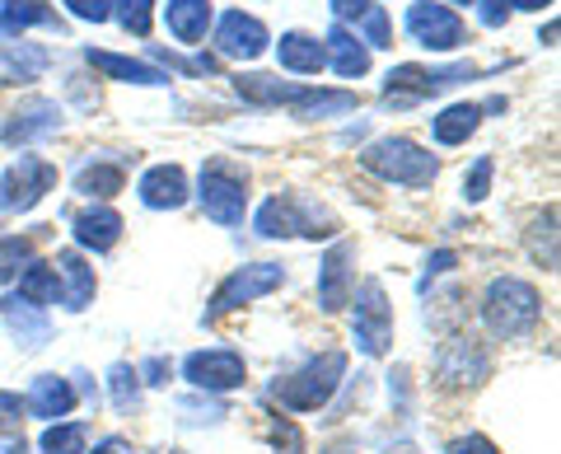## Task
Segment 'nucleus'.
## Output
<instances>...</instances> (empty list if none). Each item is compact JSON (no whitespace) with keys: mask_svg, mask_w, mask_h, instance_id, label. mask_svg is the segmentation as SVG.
Returning <instances> with one entry per match:
<instances>
[{"mask_svg":"<svg viewBox=\"0 0 561 454\" xmlns=\"http://www.w3.org/2000/svg\"><path fill=\"white\" fill-rule=\"evenodd\" d=\"M234 94L253 109H290V117L313 122V117H337V113H356L360 109V94L351 90H319V84H295V80H280V76H234Z\"/></svg>","mask_w":561,"mask_h":454,"instance_id":"1","label":"nucleus"},{"mask_svg":"<svg viewBox=\"0 0 561 454\" xmlns=\"http://www.w3.org/2000/svg\"><path fill=\"white\" fill-rule=\"evenodd\" d=\"M253 230L262 239H332L342 225L323 202L300 197V192H272V197L257 206Z\"/></svg>","mask_w":561,"mask_h":454,"instance_id":"2","label":"nucleus"},{"mask_svg":"<svg viewBox=\"0 0 561 454\" xmlns=\"http://www.w3.org/2000/svg\"><path fill=\"white\" fill-rule=\"evenodd\" d=\"M538 319H542V295L534 282H524V276H496V282L482 291V324L491 338L515 342L524 333H534Z\"/></svg>","mask_w":561,"mask_h":454,"instance_id":"3","label":"nucleus"},{"mask_svg":"<svg viewBox=\"0 0 561 454\" xmlns=\"http://www.w3.org/2000/svg\"><path fill=\"white\" fill-rule=\"evenodd\" d=\"M360 164L370 169L375 179L398 183V188H431L440 179V160H435L426 146H416L412 136H379V141L360 150Z\"/></svg>","mask_w":561,"mask_h":454,"instance_id":"4","label":"nucleus"},{"mask_svg":"<svg viewBox=\"0 0 561 454\" xmlns=\"http://www.w3.org/2000/svg\"><path fill=\"white\" fill-rule=\"evenodd\" d=\"M346 379V352H319L309 356L295 375H280L272 384V398L290 412H319Z\"/></svg>","mask_w":561,"mask_h":454,"instance_id":"5","label":"nucleus"},{"mask_svg":"<svg viewBox=\"0 0 561 454\" xmlns=\"http://www.w3.org/2000/svg\"><path fill=\"white\" fill-rule=\"evenodd\" d=\"M197 202H202V212L210 220L225 225V230L243 225V212H249V169L225 160V155L206 160L202 179H197Z\"/></svg>","mask_w":561,"mask_h":454,"instance_id":"6","label":"nucleus"},{"mask_svg":"<svg viewBox=\"0 0 561 454\" xmlns=\"http://www.w3.org/2000/svg\"><path fill=\"white\" fill-rule=\"evenodd\" d=\"M491 347L472 333H449L440 347H435V384L449 394L478 389V384L491 379Z\"/></svg>","mask_w":561,"mask_h":454,"instance_id":"7","label":"nucleus"},{"mask_svg":"<svg viewBox=\"0 0 561 454\" xmlns=\"http://www.w3.org/2000/svg\"><path fill=\"white\" fill-rule=\"evenodd\" d=\"M280 286H286V268H280V263H249V268H234V272L216 286V295H210V305H206V314H202V324H216V319H225V314H234V309H243V305H253V300H262V295H272V291H280Z\"/></svg>","mask_w":561,"mask_h":454,"instance_id":"8","label":"nucleus"},{"mask_svg":"<svg viewBox=\"0 0 561 454\" xmlns=\"http://www.w3.org/2000/svg\"><path fill=\"white\" fill-rule=\"evenodd\" d=\"M356 295V309H351V333H356V347L365 356H389L393 352V305L389 295H383V282L370 276V282H360Z\"/></svg>","mask_w":561,"mask_h":454,"instance_id":"9","label":"nucleus"},{"mask_svg":"<svg viewBox=\"0 0 561 454\" xmlns=\"http://www.w3.org/2000/svg\"><path fill=\"white\" fill-rule=\"evenodd\" d=\"M51 188H57V164L38 160V155H20L14 164L0 169V212L24 216L47 197Z\"/></svg>","mask_w":561,"mask_h":454,"instance_id":"10","label":"nucleus"},{"mask_svg":"<svg viewBox=\"0 0 561 454\" xmlns=\"http://www.w3.org/2000/svg\"><path fill=\"white\" fill-rule=\"evenodd\" d=\"M478 76V66L472 61H454V66H393L389 76H383V94L398 99V103H416V99H431V94H445L454 84H463Z\"/></svg>","mask_w":561,"mask_h":454,"instance_id":"11","label":"nucleus"},{"mask_svg":"<svg viewBox=\"0 0 561 454\" xmlns=\"http://www.w3.org/2000/svg\"><path fill=\"white\" fill-rule=\"evenodd\" d=\"M61 127H66L61 103L57 99H43V94H28V99L14 103L5 122H0V141L14 146V150H28V146L47 141V136H57Z\"/></svg>","mask_w":561,"mask_h":454,"instance_id":"12","label":"nucleus"},{"mask_svg":"<svg viewBox=\"0 0 561 454\" xmlns=\"http://www.w3.org/2000/svg\"><path fill=\"white\" fill-rule=\"evenodd\" d=\"M408 33H412V43H421L426 52H459L468 43V29L459 20V10L440 5V0H412Z\"/></svg>","mask_w":561,"mask_h":454,"instance_id":"13","label":"nucleus"},{"mask_svg":"<svg viewBox=\"0 0 561 454\" xmlns=\"http://www.w3.org/2000/svg\"><path fill=\"white\" fill-rule=\"evenodd\" d=\"M183 379L206 394H234L249 379V365H243L234 347H210V352H192L183 361Z\"/></svg>","mask_w":561,"mask_h":454,"instance_id":"14","label":"nucleus"},{"mask_svg":"<svg viewBox=\"0 0 561 454\" xmlns=\"http://www.w3.org/2000/svg\"><path fill=\"white\" fill-rule=\"evenodd\" d=\"M216 57L225 61H257L262 52L272 47V33L257 14H243V10H225L220 24H216Z\"/></svg>","mask_w":561,"mask_h":454,"instance_id":"15","label":"nucleus"},{"mask_svg":"<svg viewBox=\"0 0 561 454\" xmlns=\"http://www.w3.org/2000/svg\"><path fill=\"white\" fill-rule=\"evenodd\" d=\"M351 291H356V243L337 239L323 253V263H319V309L323 314L346 309L351 305Z\"/></svg>","mask_w":561,"mask_h":454,"instance_id":"16","label":"nucleus"},{"mask_svg":"<svg viewBox=\"0 0 561 454\" xmlns=\"http://www.w3.org/2000/svg\"><path fill=\"white\" fill-rule=\"evenodd\" d=\"M51 272H57V300H61L70 314L90 309L99 282H94V268L84 263L76 249H61L57 258H51Z\"/></svg>","mask_w":561,"mask_h":454,"instance_id":"17","label":"nucleus"},{"mask_svg":"<svg viewBox=\"0 0 561 454\" xmlns=\"http://www.w3.org/2000/svg\"><path fill=\"white\" fill-rule=\"evenodd\" d=\"M51 66V52L24 38H0V84H33Z\"/></svg>","mask_w":561,"mask_h":454,"instance_id":"18","label":"nucleus"},{"mask_svg":"<svg viewBox=\"0 0 561 454\" xmlns=\"http://www.w3.org/2000/svg\"><path fill=\"white\" fill-rule=\"evenodd\" d=\"M136 192L150 212H179L187 202V173H183V164H154V169L140 173Z\"/></svg>","mask_w":561,"mask_h":454,"instance_id":"19","label":"nucleus"},{"mask_svg":"<svg viewBox=\"0 0 561 454\" xmlns=\"http://www.w3.org/2000/svg\"><path fill=\"white\" fill-rule=\"evenodd\" d=\"M84 61L94 66V71H103L108 80H122V84H146V90H160V84H169L173 76L160 71L154 61H136V57H117V52H103V47H84Z\"/></svg>","mask_w":561,"mask_h":454,"instance_id":"20","label":"nucleus"},{"mask_svg":"<svg viewBox=\"0 0 561 454\" xmlns=\"http://www.w3.org/2000/svg\"><path fill=\"white\" fill-rule=\"evenodd\" d=\"M70 235H76L80 249H94V253H108L113 243L122 239V216L113 212L108 202H94L84 212L70 216Z\"/></svg>","mask_w":561,"mask_h":454,"instance_id":"21","label":"nucleus"},{"mask_svg":"<svg viewBox=\"0 0 561 454\" xmlns=\"http://www.w3.org/2000/svg\"><path fill=\"white\" fill-rule=\"evenodd\" d=\"M76 384L61 379V375H38L28 384V394H24V412L28 417H38V422H57V417H66L70 408H76Z\"/></svg>","mask_w":561,"mask_h":454,"instance_id":"22","label":"nucleus"},{"mask_svg":"<svg viewBox=\"0 0 561 454\" xmlns=\"http://www.w3.org/2000/svg\"><path fill=\"white\" fill-rule=\"evenodd\" d=\"M276 61H280V71H290V76H319L328 66V52L313 33L290 29V33H280V43H276Z\"/></svg>","mask_w":561,"mask_h":454,"instance_id":"23","label":"nucleus"},{"mask_svg":"<svg viewBox=\"0 0 561 454\" xmlns=\"http://www.w3.org/2000/svg\"><path fill=\"white\" fill-rule=\"evenodd\" d=\"M323 52H328V66H332V71H337L342 80H360L365 71H370V47H365L346 24H332V29H328Z\"/></svg>","mask_w":561,"mask_h":454,"instance_id":"24","label":"nucleus"},{"mask_svg":"<svg viewBox=\"0 0 561 454\" xmlns=\"http://www.w3.org/2000/svg\"><path fill=\"white\" fill-rule=\"evenodd\" d=\"M24 29H66L47 0H0V38H24Z\"/></svg>","mask_w":561,"mask_h":454,"instance_id":"25","label":"nucleus"},{"mask_svg":"<svg viewBox=\"0 0 561 454\" xmlns=\"http://www.w3.org/2000/svg\"><path fill=\"white\" fill-rule=\"evenodd\" d=\"M0 319H5L10 338H20L24 347H43L51 338V324H47V309H38L24 295H5L0 300Z\"/></svg>","mask_w":561,"mask_h":454,"instance_id":"26","label":"nucleus"},{"mask_svg":"<svg viewBox=\"0 0 561 454\" xmlns=\"http://www.w3.org/2000/svg\"><path fill=\"white\" fill-rule=\"evenodd\" d=\"M127 188V164L122 160H84L80 173H76V192L80 197H90V202H108L117 197V192Z\"/></svg>","mask_w":561,"mask_h":454,"instance_id":"27","label":"nucleus"},{"mask_svg":"<svg viewBox=\"0 0 561 454\" xmlns=\"http://www.w3.org/2000/svg\"><path fill=\"white\" fill-rule=\"evenodd\" d=\"M210 14H216L210 10V0H169L164 24L183 47H197L206 38V29H210Z\"/></svg>","mask_w":561,"mask_h":454,"instance_id":"28","label":"nucleus"},{"mask_svg":"<svg viewBox=\"0 0 561 454\" xmlns=\"http://www.w3.org/2000/svg\"><path fill=\"white\" fill-rule=\"evenodd\" d=\"M478 127H482V103H449V109L431 117V136L440 146H463Z\"/></svg>","mask_w":561,"mask_h":454,"instance_id":"29","label":"nucleus"},{"mask_svg":"<svg viewBox=\"0 0 561 454\" xmlns=\"http://www.w3.org/2000/svg\"><path fill=\"white\" fill-rule=\"evenodd\" d=\"M524 243H529V258L542 272H557V206H542V212L529 220Z\"/></svg>","mask_w":561,"mask_h":454,"instance_id":"30","label":"nucleus"},{"mask_svg":"<svg viewBox=\"0 0 561 454\" xmlns=\"http://www.w3.org/2000/svg\"><path fill=\"white\" fill-rule=\"evenodd\" d=\"M38 239L33 235H5L0 239V286H10V282H20V272L28 263H38Z\"/></svg>","mask_w":561,"mask_h":454,"instance_id":"31","label":"nucleus"},{"mask_svg":"<svg viewBox=\"0 0 561 454\" xmlns=\"http://www.w3.org/2000/svg\"><path fill=\"white\" fill-rule=\"evenodd\" d=\"M43 454H90V427L84 422H51L38 441Z\"/></svg>","mask_w":561,"mask_h":454,"instance_id":"32","label":"nucleus"},{"mask_svg":"<svg viewBox=\"0 0 561 454\" xmlns=\"http://www.w3.org/2000/svg\"><path fill=\"white\" fill-rule=\"evenodd\" d=\"M20 295H24V300H33L38 309L57 305V272H51V263H28L20 272Z\"/></svg>","mask_w":561,"mask_h":454,"instance_id":"33","label":"nucleus"},{"mask_svg":"<svg viewBox=\"0 0 561 454\" xmlns=\"http://www.w3.org/2000/svg\"><path fill=\"white\" fill-rule=\"evenodd\" d=\"M108 394H113L117 412H136L140 408V375H136V365H127V361L113 365V371H108Z\"/></svg>","mask_w":561,"mask_h":454,"instance_id":"34","label":"nucleus"},{"mask_svg":"<svg viewBox=\"0 0 561 454\" xmlns=\"http://www.w3.org/2000/svg\"><path fill=\"white\" fill-rule=\"evenodd\" d=\"M113 20L131 33V38H150V24H154V0H117L113 5Z\"/></svg>","mask_w":561,"mask_h":454,"instance_id":"35","label":"nucleus"},{"mask_svg":"<svg viewBox=\"0 0 561 454\" xmlns=\"http://www.w3.org/2000/svg\"><path fill=\"white\" fill-rule=\"evenodd\" d=\"M356 29H360V43H370V47H393V24H389V10L383 5H370L356 20Z\"/></svg>","mask_w":561,"mask_h":454,"instance_id":"36","label":"nucleus"},{"mask_svg":"<svg viewBox=\"0 0 561 454\" xmlns=\"http://www.w3.org/2000/svg\"><path fill=\"white\" fill-rule=\"evenodd\" d=\"M491 173H496V160H491V155H478V160H472V169L463 173V202H468V206H478L486 192H491Z\"/></svg>","mask_w":561,"mask_h":454,"instance_id":"37","label":"nucleus"},{"mask_svg":"<svg viewBox=\"0 0 561 454\" xmlns=\"http://www.w3.org/2000/svg\"><path fill=\"white\" fill-rule=\"evenodd\" d=\"M272 445L276 454H305V431L290 417H272Z\"/></svg>","mask_w":561,"mask_h":454,"instance_id":"38","label":"nucleus"},{"mask_svg":"<svg viewBox=\"0 0 561 454\" xmlns=\"http://www.w3.org/2000/svg\"><path fill=\"white\" fill-rule=\"evenodd\" d=\"M24 427V398L20 394H10V389H0V435L5 441H14Z\"/></svg>","mask_w":561,"mask_h":454,"instance_id":"39","label":"nucleus"},{"mask_svg":"<svg viewBox=\"0 0 561 454\" xmlns=\"http://www.w3.org/2000/svg\"><path fill=\"white\" fill-rule=\"evenodd\" d=\"M61 5L76 14V20H84V24H108L117 0H61Z\"/></svg>","mask_w":561,"mask_h":454,"instance_id":"40","label":"nucleus"},{"mask_svg":"<svg viewBox=\"0 0 561 454\" xmlns=\"http://www.w3.org/2000/svg\"><path fill=\"white\" fill-rule=\"evenodd\" d=\"M478 5V20L486 29H501L505 20H511V10H515V0H472Z\"/></svg>","mask_w":561,"mask_h":454,"instance_id":"41","label":"nucleus"},{"mask_svg":"<svg viewBox=\"0 0 561 454\" xmlns=\"http://www.w3.org/2000/svg\"><path fill=\"white\" fill-rule=\"evenodd\" d=\"M140 384H154V389H164V384H169V375H173V365L164 361V356H150L146 365H140Z\"/></svg>","mask_w":561,"mask_h":454,"instance_id":"42","label":"nucleus"},{"mask_svg":"<svg viewBox=\"0 0 561 454\" xmlns=\"http://www.w3.org/2000/svg\"><path fill=\"white\" fill-rule=\"evenodd\" d=\"M445 454H501L496 445L486 441V435H459V441H449Z\"/></svg>","mask_w":561,"mask_h":454,"instance_id":"43","label":"nucleus"},{"mask_svg":"<svg viewBox=\"0 0 561 454\" xmlns=\"http://www.w3.org/2000/svg\"><path fill=\"white\" fill-rule=\"evenodd\" d=\"M412 375H408V365H393V375H389V394L398 398V408L408 412V398H412V384H408Z\"/></svg>","mask_w":561,"mask_h":454,"instance_id":"44","label":"nucleus"},{"mask_svg":"<svg viewBox=\"0 0 561 454\" xmlns=\"http://www.w3.org/2000/svg\"><path fill=\"white\" fill-rule=\"evenodd\" d=\"M328 5H332V14H337V20H342V24H346V20H351V24H356V20H360V14H365V10H370V5H375V0H328Z\"/></svg>","mask_w":561,"mask_h":454,"instance_id":"45","label":"nucleus"},{"mask_svg":"<svg viewBox=\"0 0 561 454\" xmlns=\"http://www.w3.org/2000/svg\"><path fill=\"white\" fill-rule=\"evenodd\" d=\"M454 263H459V253H454V249L431 253V258H426V282H431V276H440V272H449ZM426 282H421V286H426Z\"/></svg>","mask_w":561,"mask_h":454,"instance_id":"46","label":"nucleus"},{"mask_svg":"<svg viewBox=\"0 0 561 454\" xmlns=\"http://www.w3.org/2000/svg\"><path fill=\"white\" fill-rule=\"evenodd\" d=\"M94 454H131V445L122 441V435H108V441H99Z\"/></svg>","mask_w":561,"mask_h":454,"instance_id":"47","label":"nucleus"},{"mask_svg":"<svg viewBox=\"0 0 561 454\" xmlns=\"http://www.w3.org/2000/svg\"><path fill=\"white\" fill-rule=\"evenodd\" d=\"M542 5H552V0H515V10H542Z\"/></svg>","mask_w":561,"mask_h":454,"instance_id":"48","label":"nucleus"},{"mask_svg":"<svg viewBox=\"0 0 561 454\" xmlns=\"http://www.w3.org/2000/svg\"><path fill=\"white\" fill-rule=\"evenodd\" d=\"M454 5H472V0H454Z\"/></svg>","mask_w":561,"mask_h":454,"instance_id":"49","label":"nucleus"},{"mask_svg":"<svg viewBox=\"0 0 561 454\" xmlns=\"http://www.w3.org/2000/svg\"><path fill=\"white\" fill-rule=\"evenodd\" d=\"M160 454H183V450H160Z\"/></svg>","mask_w":561,"mask_h":454,"instance_id":"50","label":"nucleus"},{"mask_svg":"<svg viewBox=\"0 0 561 454\" xmlns=\"http://www.w3.org/2000/svg\"><path fill=\"white\" fill-rule=\"evenodd\" d=\"M402 454H408V450H402Z\"/></svg>","mask_w":561,"mask_h":454,"instance_id":"51","label":"nucleus"}]
</instances>
